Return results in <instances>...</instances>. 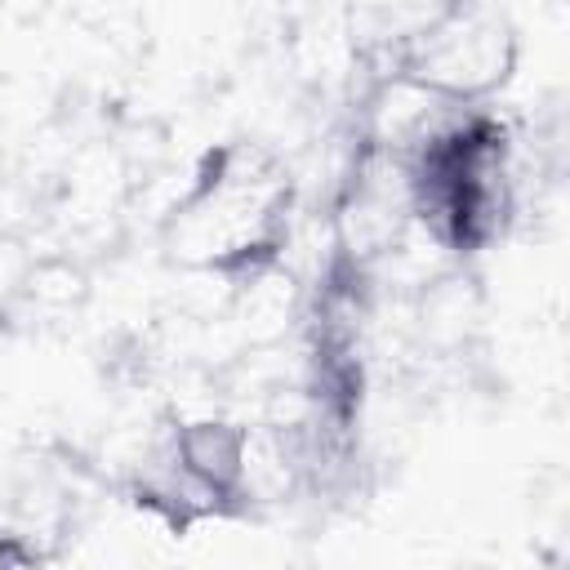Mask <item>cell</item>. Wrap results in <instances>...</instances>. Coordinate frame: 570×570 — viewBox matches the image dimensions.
Masks as SVG:
<instances>
[{"label":"cell","mask_w":570,"mask_h":570,"mask_svg":"<svg viewBox=\"0 0 570 570\" xmlns=\"http://www.w3.org/2000/svg\"><path fill=\"white\" fill-rule=\"evenodd\" d=\"M134 494L174 530L200 517H240L249 508V432L218 414L174 423Z\"/></svg>","instance_id":"obj_2"},{"label":"cell","mask_w":570,"mask_h":570,"mask_svg":"<svg viewBox=\"0 0 570 570\" xmlns=\"http://www.w3.org/2000/svg\"><path fill=\"white\" fill-rule=\"evenodd\" d=\"M410 218L450 254H481L512 214V147L485 107H445L401 156Z\"/></svg>","instance_id":"obj_1"},{"label":"cell","mask_w":570,"mask_h":570,"mask_svg":"<svg viewBox=\"0 0 570 570\" xmlns=\"http://www.w3.org/2000/svg\"><path fill=\"white\" fill-rule=\"evenodd\" d=\"M517 27L499 9H445L401 40V80L441 107H481L517 67Z\"/></svg>","instance_id":"obj_3"}]
</instances>
